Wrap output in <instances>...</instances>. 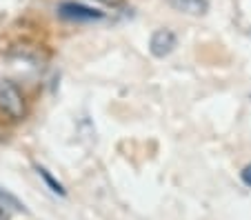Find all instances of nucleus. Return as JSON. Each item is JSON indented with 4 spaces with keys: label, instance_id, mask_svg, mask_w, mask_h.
<instances>
[{
    "label": "nucleus",
    "instance_id": "f257e3e1",
    "mask_svg": "<svg viewBox=\"0 0 251 220\" xmlns=\"http://www.w3.org/2000/svg\"><path fill=\"white\" fill-rule=\"evenodd\" d=\"M0 111L9 116L11 120H23L27 114V102H25L23 91L5 78H0Z\"/></svg>",
    "mask_w": 251,
    "mask_h": 220
},
{
    "label": "nucleus",
    "instance_id": "f03ea898",
    "mask_svg": "<svg viewBox=\"0 0 251 220\" xmlns=\"http://www.w3.org/2000/svg\"><path fill=\"white\" fill-rule=\"evenodd\" d=\"M58 16L65 20H71V23H96V20L104 18V11L76 2V0H65V2L58 5Z\"/></svg>",
    "mask_w": 251,
    "mask_h": 220
},
{
    "label": "nucleus",
    "instance_id": "7ed1b4c3",
    "mask_svg": "<svg viewBox=\"0 0 251 220\" xmlns=\"http://www.w3.org/2000/svg\"><path fill=\"white\" fill-rule=\"evenodd\" d=\"M176 45H178V38L171 29H156L149 38V51L156 58H165L174 51Z\"/></svg>",
    "mask_w": 251,
    "mask_h": 220
},
{
    "label": "nucleus",
    "instance_id": "20e7f679",
    "mask_svg": "<svg viewBox=\"0 0 251 220\" xmlns=\"http://www.w3.org/2000/svg\"><path fill=\"white\" fill-rule=\"evenodd\" d=\"M169 5L187 16H204L209 11V0H169Z\"/></svg>",
    "mask_w": 251,
    "mask_h": 220
},
{
    "label": "nucleus",
    "instance_id": "39448f33",
    "mask_svg": "<svg viewBox=\"0 0 251 220\" xmlns=\"http://www.w3.org/2000/svg\"><path fill=\"white\" fill-rule=\"evenodd\" d=\"M36 173H38V176L43 178L45 182H47V187H49V189H51L53 194H58V196H67V189H65V187H62L60 182H58L56 178H53L51 173H49L45 167H40V165H36Z\"/></svg>",
    "mask_w": 251,
    "mask_h": 220
},
{
    "label": "nucleus",
    "instance_id": "423d86ee",
    "mask_svg": "<svg viewBox=\"0 0 251 220\" xmlns=\"http://www.w3.org/2000/svg\"><path fill=\"white\" fill-rule=\"evenodd\" d=\"M0 205H2V207H9V209H14V211H23V214H27V207H25V202H20L18 198L14 196V194L7 192L5 187H0Z\"/></svg>",
    "mask_w": 251,
    "mask_h": 220
},
{
    "label": "nucleus",
    "instance_id": "0eeeda50",
    "mask_svg": "<svg viewBox=\"0 0 251 220\" xmlns=\"http://www.w3.org/2000/svg\"><path fill=\"white\" fill-rule=\"evenodd\" d=\"M242 182H245L247 187H251V165H247V167L242 169Z\"/></svg>",
    "mask_w": 251,
    "mask_h": 220
},
{
    "label": "nucleus",
    "instance_id": "6e6552de",
    "mask_svg": "<svg viewBox=\"0 0 251 220\" xmlns=\"http://www.w3.org/2000/svg\"><path fill=\"white\" fill-rule=\"evenodd\" d=\"M0 220H9V211H7L2 205H0Z\"/></svg>",
    "mask_w": 251,
    "mask_h": 220
},
{
    "label": "nucleus",
    "instance_id": "1a4fd4ad",
    "mask_svg": "<svg viewBox=\"0 0 251 220\" xmlns=\"http://www.w3.org/2000/svg\"><path fill=\"white\" fill-rule=\"evenodd\" d=\"M100 2H104V5H111V7L120 5V0H100Z\"/></svg>",
    "mask_w": 251,
    "mask_h": 220
}]
</instances>
